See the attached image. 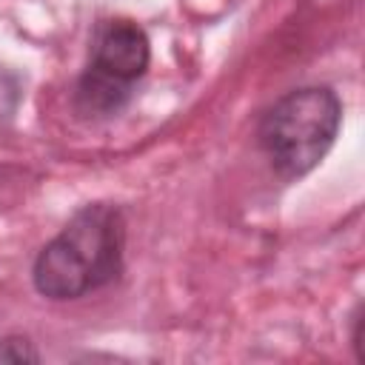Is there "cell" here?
<instances>
[{
  "label": "cell",
  "instance_id": "cell-1",
  "mask_svg": "<svg viewBox=\"0 0 365 365\" xmlns=\"http://www.w3.org/2000/svg\"><path fill=\"white\" fill-rule=\"evenodd\" d=\"M125 220L111 202L83 205L63 231L46 242L31 265L37 294L48 299H80L123 274Z\"/></svg>",
  "mask_w": 365,
  "mask_h": 365
},
{
  "label": "cell",
  "instance_id": "cell-2",
  "mask_svg": "<svg viewBox=\"0 0 365 365\" xmlns=\"http://www.w3.org/2000/svg\"><path fill=\"white\" fill-rule=\"evenodd\" d=\"M339 123V97L325 86H308L288 91L262 114L257 140L274 171L294 180L322 163L336 140Z\"/></svg>",
  "mask_w": 365,
  "mask_h": 365
},
{
  "label": "cell",
  "instance_id": "cell-3",
  "mask_svg": "<svg viewBox=\"0 0 365 365\" xmlns=\"http://www.w3.org/2000/svg\"><path fill=\"white\" fill-rule=\"evenodd\" d=\"M148 37L134 20H103L91 34L88 63L77 80L74 103L80 114L108 117L120 111L134 83L148 68Z\"/></svg>",
  "mask_w": 365,
  "mask_h": 365
},
{
  "label": "cell",
  "instance_id": "cell-4",
  "mask_svg": "<svg viewBox=\"0 0 365 365\" xmlns=\"http://www.w3.org/2000/svg\"><path fill=\"white\" fill-rule=\"evenodd\" d=\"M40 354L26 336H3L0 339V362H37Z\"/></svg>",
  "mask_w": 365,
  "mask_h": 365
},
{
  "label": "cell",
  "instance_id": "cell-5",
  "mask_svg": "<svg viewBox=\"0 0 365 365\" xmlns=\"http://www.w3.org/2000/svg\"><path fill=\"white\" fill-rule=\"evenodd\" d=\"M20 103V83L14 74L0 68V120H9Z\"/></svg>",
  "mask_w": 365,
  "mask_h": 365
}]
</instances>
